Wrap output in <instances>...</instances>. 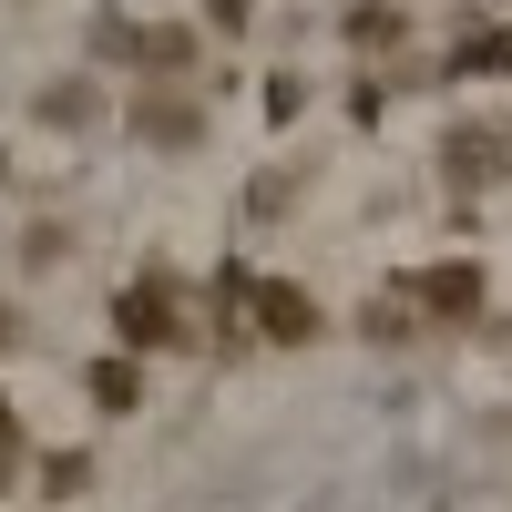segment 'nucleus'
<instances>
[{
  "mask_svg": "<svg viewBox=\"0 0 512 512\" xmlns=\"http://www.w3.org/2000/svg\"><path fill=\"white\" fill-rule=\"evenodd\" d=\"M113 328L134 338V349H164V338H175V297H164V277H134L113 297Z\"/></svg>",
  "mask_w": 512,
  "mask_h": 512,
  "instance_id": "1",
  "label": "nucleus"
},
{
  "mask_svg": "<svg viewBox=\"0 0 512 512\" xmlns=\"http://www.w3.org/2000/svg\"><path fill=\"white\" fill-rule=\"evenodd\" d=\"M420 297H431L441 318H472L482 308V267H461V256H451V267H420Z\"/></svg>",
  "mask_w": 512,
  "mask_h": 512,
  "instance_id": "2",
  "label": "nucleus"
},
{
  "mask_svg": "<svg viewBox=\"0 0 512 512\" xmlns=\"http://www.w3.org/2000/svg\"><path fill=\"white\" fill-rule=\"evenodd\" d=\"M256 308H267V338H318V308H308V287H256Z\"/></svg>",
  "mask_w": 512,
  "mask_h": 512,
  "instance_id": "3",
  "label": "nucleus"
},
{
  "mask_svg": "<svg viewBox=\"0 0 512 512\" xmlns=\"http://www.w3.org/2000/svg\"><path fill=\"white\" fill-rule=\"evenodd\" d=\"M134 62H144L154 82H175V72L195 62V31H175V21H154V31H134Z\"/></svg>",
  "mask_w": 512,
  "mask_h": 512,
  "instance_id": "4",
  "label": "nucleus"
},
{
  "mask_svg": "<svg viewBox=\"0 0 512 512\" xmlns=\"http://www.w3.org/2000/svg\"><path fill=\"white\" fill-rule=\"evenodd\" d=\"M134 123H144L154 144H185V134H195V103H175V93H154V103H134Z\"/></svg>",
  "mask_w": 512,
  "mask_h": 512,
  "instance_id": "5",
  "label": "nucleus"
},
{
  "mask_svg": "<svg viewBox=\"0 0 512 512\" xmlns=\"http://www.w3.org/2000/svg\"><path fill=\"white\" fill-rule=\"evenodd\" d=\"M134 400H144V369L134 359H103L93 369V410H134Z\"/></svg>",
  "mask_w": 512,
  "mask_h": 512,
  "instance_id": "6",
  "label": "nucleus"
},
{
  "mask_svg": "<svg viewBox=\"0 0 512 512\" xmlns=\"http://www.w3.org/2000/svg\"><path fill=\"white\" fill-rule=\"evenodd\" d=\"M41 113H52V123H93L103 93H93V82H52V93H41Z\"/></svg>",
  "mask_w": 512,
  "mask_h": 512,
  "instance_id": "7",
  "label": "nucleus"
},
{
  "mask_svg": "<svg viewBox=\"0 0 512 512\" xmlns=\"http://www.w3.org/2000/svg\"><path fill=\"white\" fill-rule=\"evenodd\" d=\"M461 72L502 82V72H512V31H482V41H461Z\"/></svg>",
  "mask_w": 512,
  "mask_h": 512,
  "instance_id": "8",
  "label": "nucleus"
},
{
  "mask_svg": "<svg viewBox=\"0 0 512 512\" xmlns=\"http://www.w3.org/2000/svg\"><path fill=\"white\" fill-rule=\"evenodd\" d=\"M82 482H93V461H82V451H62V461H41V492H52V502H62V492H82Z\"/></svg>",
  "mask_w": 512,
  "mask_h": 512,
  "instance_id": "9",
  "label": "nucleus"
},
{
  "mask_svg": "<svg viewBox=\"0 0 512 512\" xmlns=\"http://www.w3.org/2000/svg\"><path fill=\"white\" fill-rule=\"evenodd\" d=\"M349 31H359V41H390L400 21H390V0H359V11H349Z\"/></svg>",
  "mask_w": 512,
  "mask_h": 512,
  "instance_id": "10",
  "label": "nucleus"
},
{
  "mask_svg": "<svg viewBox=\"0 0 512 512\" xmlns=\"http://www.w3.org/2000/svg\"><path fill=\"white\" fill-rule=\"evenodd\" d=\"M246 11H256V0H205V21H216V31H246Z\"/></svg>",
  "mask_w": 512,
  "mask_h": 512,
  "instance_id": "11",
  "label": "nucleus"
},
{
  "mask_svg": "<svg viewBox=\"0 0 512 512\" xmlns=\"http://www.w3.org/2000/svg\"><path fill=\"white\" fill-rule=\"evenodd\" d=\"M0 338H11V318H0Z\"/></svg>",
  "mask_w": 512,
  "mask_h": 512,
  "instance_id": "12",
  "label": "nucleus"
}]
</instances>
